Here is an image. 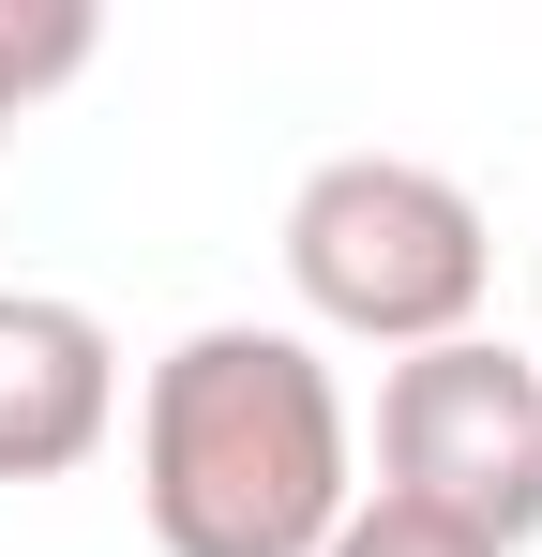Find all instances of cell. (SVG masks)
I'll use <instances>...</instances> for the list:
<instances>
[{"instance_id": "1", "label": "cell", "mask_w": 542, "mask_h": 557, "mask_svg": "<svg viewBox=\"0 0 542 557\" xmlns=\"http://www.w3.org/2000/svg\"><path fill=\"white\" fill-rule=\"evenodd\" d=\"M361 497V422L317 332L211 317L136 376V512L167 557H317Z\"/></svg>"}, {"instance_id": "2", "label": "cell", "mask_w": 542, "mask_h": 557, "mask_svg": "<svg viewBox=\"0 0 542 557\" xmlns=\"http://www.w3.org/2000/svg\"><path fill=\"white\" fill-rule=\"evenodd\" d=\"M286 286H301L317 332L407 362V347L482 332L497 226H482V196L452 182V166H422V151H332V166H301V196H286Z\"/></svg>"}, {"instance_id": "3", "label": "cell", "mask_w": 542, "mask_h": 557, "mask_svg": "<svg viewBox=\"0 0 542 557\" xmlns=\"http://www.w3.org/2000/svg\"><path fill=\"white\" fill-rule=\"evenodd\" d=\"M377 497L467 528L482 557L542 543V362L497 332L407 347L377 376Z\"/></svg>"}, {"instance_id": "4", "label": "cell", "mask_w": 542, "mask_h": 557, "mask_svg": "<svg viewBox=\"0 0 542 557\" xmlns=\"http://www.w3.org/2000/svg\"><path fill=\"white\" fill-rule=\"evenodd\" d=\"M121 437V332L61 286H0V482H61Z\"/></svg>"}, {"instance_id": "5", "label": "cell", "mask_w": 542, "mask_h": 557, "mask_svg": "<svg viewBox=\"0 0 542 557\" xmlns=\"http://www.w3.org/2000/svg\"><path fill=\"white\" fill-rule=\"evenodd\" d=\"M90 61H106V15H90V0H0V136L46 91H76Z\"/></svg>"}, {"instance_id": "6", "label": "cell", "mask_w": 542, "mask_h": 557, "mask_svg": "<svg viewBox=\"0 0 542 557\" xmlns=\"http://www.w3.org/2000/svg\"><path fill=\"white\" fill-rule=\"evenodd\" d=\"M317 557H482L467 528H438V512H407V497H347V528Z\"/></svg>"}, {"instance_id": "7", "label": "cell", "mask_w": 542, "mask_h": 557, "mask_svg": "<svg viewBox=\"0 0 542 557\" xmlns=\"http://www.w3.org/2000/svg\"><path fill=\"white\" fill-rule=\"evenodd\" d=\"M528 362H542V347H528Z\"/></svg>"}]
</instances>
